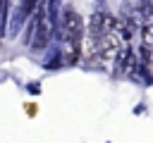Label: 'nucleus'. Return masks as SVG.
<instances>
[{
  "label": "nucleus",
  "mask_w": 153,
  "mask_h": 143,
  "mask_svg": "<svg viewBox=\"0 0 153 143\" xmlns=\"http://www.w3.org/2000/svg\"><path fill=\"white\" fill-rule=\"evenodd\" d=\"M62 33H65V38H69V41H81L84 19L79 17V12L65 10V17H62Z\"/></svg>",
  "instance_id": "nucleus-1"
},
{
  "label": "nucleus",
  "mask_w": 153,
  "mask_h": 143,
  "mask_svg": "<svg viewBox=\"0 0 153 143\" xmlns=\"http://www.w3.org/2000/svg\"><path fill=\"white\" fill-rule=\"evenodd\" d=\"M141 43L153 48V24H141Z\"/></svg>",
  "instance_id": "nucleus-2"
},
{
  "label": "nucleus",
  "mask_w": 153,
  "mask_h": 143,
  "mask_svg": "<svg viewBox=\"0 0 153 143\" xmlns=\"http://www.w3.org/2000/svg\"><path fill=\"white\" fill-rule=\"evenodd\" d=\"M139 69H141V74H143V79L153 83V60L148 57V60H146V62H143V64H141Z\"/></svg>",
  "instance_id": "nucleus-3"
}]
</instances>
